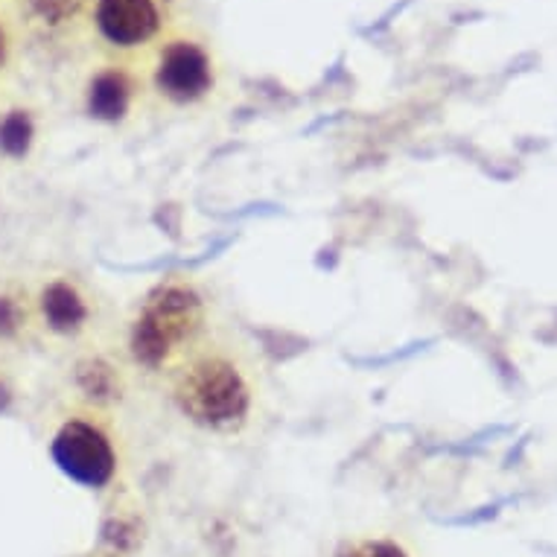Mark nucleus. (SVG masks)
<instances>
[{"label": "nucleus", "instance_id": "obj_1", "mask_svg": "<svg viewBox=\"0 0 557 557\" xmlns=\"http://www.w3.org/2000/svg\"><path fill=\"white\" fill-rule=\"evenodd\" d=\"M156 392L175 421L205 441H246L265 411V374L257 350L225 324Z\"/></svg>", "mask_w": 557, "mask_h": 557}, {"label": "nucleus", "instance_id": "obj_2", "mask_svg": "<svg viewBox=\"0 0 557 557\" xmlns=\"http://www.w3.org/2000/svg\"><path fill=\"white\" fill-rule=\"evenodd\" d=\"M220 324L211 286L196 274H166L123 319L117 354L135 383L158 388Z\"/></svg>", "mask_w": 557, "mask_h": 557}, {"label": "nucleus", "instance_id": "obj_3", "mask_svg": "<svg viewBox=\"0 0 557 557\" xmlns=\"http://www.w3.org/2000/svg\"><path fill=\"white\" fill-rule=\"evenodd\" d=\"M149 102L166 111L208 109L222 91V62L208 38L196 29L175 27L147 55Z\"/></svg>", "mask_w": 557, "mask_h": 557}, {"label": "nucleus", "instance_id": "obj_4", "mask_svg": "<svg viewBox=\"0 0 557 557\" xmlns=\"http://www.w3.org/2000/svg\"><path fill=\"white\" fill-rule=\"evenodd\" d=\"M50 458L85 491H111L126 467L117 418L74 403L50 435Z\"/></svg>", "mask_w": 557, "mask_h": 557}, {"label": "nucleus", "instance_id": "obj_5", "mask_svg": "<svg viewBox=\"0 0 557 557\" xmlns=\"http://www.w3.org/2000/svg\"><path fill=\"white\" fill-rule=\"evenodd\" d=\"M88 27L109 55L147 62L175 29L173 0H91Z\"/></svg>", "mask_w": 557, "mask_h": 557}, {"label": "nucleus", "instance_id": "obj_6", "mask_svg": "<svg viewBox=\"0 0 557 557\" xmlns=\"http://www.w3.org/2000/svg\"><path fill=\"white\" fill-rule=\"evenodd\" d=\"M79 106L85 117L102 128L123 132L135 126L137 117L152 106L144 62L106 55L102 62L91 64L79 88Z\"/></svg>", "mask_w": 557, "mask_h": 557}, {"label": "nucleus", "instance_id": "obj_7", "mask_svg": "<svg viewBox=\"0 0 557 557\" xmlns=\"http://www.w3.org/2000/svg\"><path fill=\"white\" fill-rule=\"evenodd\" d=\"M36 327L62 345H83L97 336L102 304L91 286L76 274H50L33 295Z\"/></svg>", "mask_w": 557, "mask_h": 557}, {"label": "nucleus", "instance_id": "obj_8", "mask_svg": "<svg viewBox=\"0 0 557 557\" xmlns=\"http://www.w3.org/2000/svg\"><path fill=\"white\" fill-rule=\"evenodd\" d=\"M67 383H71L74 400L79 406L106 411V414L117 418L120 409L126 406L135 380L128 374L126 362L120 359L117 347L114 350L88 347L85 354L74 359Z\"/></svg>", "mask_w": 557, "mask_h": 557}, {"label": "nucleus", "instance_id": "obj_9", "mask_svg": "<svg viewBox=\"0 0 557 557\" xmlns=\"http://www.w3.org/2000/svg\"><path fill=\"white\" fill-rule=\"evenodd\" d=\"M38 117L36 111L27 106H12V109L0 111V158L21 164L33 156L38 144Z\"/></svg>", "mask_w": 557, "mask_h": 557}, {"label": "nucleus", "instance_id": "obj_10", "mask_svg": "<svg viewBox=\"0 0 557 557\" xmlns=\"http://www.w3.org/2000/svg\"><path fill=\"white\" fill-rule=\"evenodd\" d=\"M330 557H421L397 531H354L338 540Z\"/></svg>", "mask_w": 557, "mask_h": 557}, {"label": "nucleus", "instance_id": "obj_11", "mask_svg": "<svg viewBox=\"0 0 557 557\" xmlns=\"http://www.w3.org/2000/svg\"><path fill=\"white\" fill-rule=\"evenodd\" d=\"M36 327L33 295L15 284H0V345H18Z\"/></svg>", "mask_w": 557, "mask_h": 557}, {"label": "nucleus", "instance_id": "obj_12", "mask_svg": "<svg viewBox=\"0 0 557 557\" xmlns=\"http://www.w3.org/2000/svg\"><path fill=\"white\" fill-rule=\"evenodd\" d=\"M27 10L45 29H71L88 18L91 0H27Z\"/></svg>", "mask_w": 557, "mask_h": 557}, {"label": "nucleus", "instance_id": "obj_13", "mask_svg": "<svg viewBox=\"0 0 557 557\" xmlns=\"http://www.w3.org/2000/svg\"><path fill=\"white\" fill-rule=\"evenodd\" d=\"M10 53H12L10 27H7V21L0 18V74H3V71H7V64H10Z\"/></svg>", "mask_w": 557, "mask_h": 557}, {"label": "nucleus", "instance_id": "obj_14", "mask_svg": "<svg viewBox=\"0 0 557 557\" xmlns=\"http://www.w3.org/2000/svg\"><path fill=\"white\" fill-rule=\"evenodd\" d=\"M12 397H15V388H12V383L7 380V374L0 371V411L10 409Z\"/></svg>", "mask_w": 557, "mask_h": 557}, {"label": "nucleus", "instance_id": "obj_15", "mask_svg": "<svg viewBox=\"0 0 557 557\" xmlns=\"http://www.w3.org/2000/svg\"><path fill=\"white\" fill-rule=\"evenodd\" d=\"M91 557H114V555H91Z\"/></svg>", "mask_w": 557, "mask_h": 557}]
</instances>
